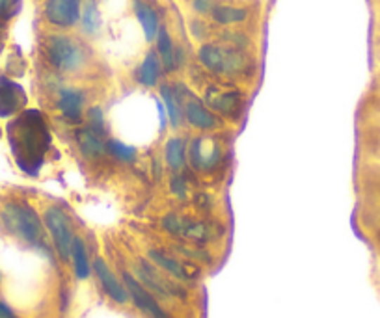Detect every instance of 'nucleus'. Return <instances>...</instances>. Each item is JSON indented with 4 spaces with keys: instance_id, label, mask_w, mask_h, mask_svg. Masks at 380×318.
<instances>
[{
    "instance_id": "nucleus-1",
    "label": "nucleus",
    "mask_w": 380,
    "mask_h": 318,
    "mask_svg": "<svg viewBox=\"0 0 380 318\" xmlns=\"http://www.w3.org/2000/svg\"><path fill=\"white\" fill-rule=\"evenodd\" d=\"M0 223L15 240L28 248L43 249L45 242V225L38 211L25 199H8L0 207Z\"/></svg>"
},
{
    "instance_id": "nucleus-2",
    "label": "nucleus",
    "mask_w": 380,
    "mask_h": 318,
    "mask_svg": "<svg viewBox=\"0 0 380 318\" xmlns=\"http://www.w3.org/2000/svg\"><path fill=\"white\" fill-rule=\"evenodd\" d=\"M43 58L54 73L79 74L88 67L90 54L84 43L65 32H53L43 39Z\"/></svg>"
},
{
    "instance_id": "nucleus-3",
    "label": "nucleus",
    "mask_w": 380,
    "mask_h": 318,
    "mask_svg": "<svg viewBox=\"0 0 380 318\" xmlns=\"http://www.w3.org/2000/svg\"><path fill=\"white\" fill-rule=\"evenodd\" d=\"M131 272L138 277V281L155 294L164 305L176 302H187L188 300V289L185 283L177 281L173 277L157 268L148 257H136L131 265Z\"/></svg>"
},
{
    "instance_id": "nucleus-4",
    "label": "nucleus",
    "mask_w": 380,
    "mask_h": 318,
    "mask_svg": "<svg viewBox=\"0 0 380 318\" xmlns=\"http://www.w3.org/2000/svg\"><path fill=\"white\" fill-rule=\"evenodd\" d=\"M41 220L58 260L62 265H71V244L75 233L70 216L58 205H48L43 208Z\"/></svg>"
},
{
    "instance_id": "nucleus-5",
    "label": "nucleus",
    "mask_w": 380,
    "mask_h": 318,
    "mask_svg": "<svg viewBox=\"0 0 380 318\" xmlns=\"http://www.w3.org/2000/svg\"><path fill=\"white\" fill-rule=\"evenodd\" d=\"M173 88L181 99L183 117L190 127L199 131V133H213V131H218L222 127V119L205 105L204 99L194 95L192 91L187 90L183 84H173Z\"/></svg>"
},
{
    "instance_id": "nucleus-6",
    "label": "nucleus",
    "mask_w": 380,
    "mask_h": 318,
    "mask_svg": "<svg viewBox=\"0 0 380 318\" xmlns=\"http://www.w3.org/2000/svg\"><path fill=\"white\" fill-rule=\"evenodd\" d=\"M119 277H122V281H124L125 289L129 292V302L133 303L134 307L138 309L145 318H173L166 311V305L153 292L148 291L133 272L127 270V268H122Z\"/></svg>"
},
{
    "instance_id": "nucleus-7",
    "label": "nucleus",
    "mask_w": 380,
    "mask_h": 318,
    "mask_svg": "<svg viewBox=\"0 0 380 318\" xmlns=\"http://www.w3.org/2000/svg\"><path fill=\"white\" fill-rule=\"evenodd\" d=\"M224 149L214 136H194L187 142V162L194 171H213L220 164Z\"/></svg>"
},
{
    "instance_id": "nucleus-8",
    "label": "nucleus",
    "mask_w": 380,
    "mask_h": 318,
    "mask_svg": "<svg viewBox=\"0 0 380 318\" xmlns=\"http://www.w3.org/2000/svg\"><path fill=\"white\" fill-rule=\"evenodd\" d=\"M84 0H45L43 4V19L48 27L65 32L79 27Z\"/></svg>"
},
{
    "instance_id": "nucleus-9",
    "label": "nucleus",
    "mask_w": 380,
    "mask_h": 318,
    "mask_svg": "<svg viewBox=\"0 0 380 318\" xmlns=\"http://www.w3.org/2000/svg\"><path fill=\"white\" fill-rule=\"evenodd\" d=\"M91 270H93V276L97 277L101 291L105 292V296L119 307H125L129 303V292L122 281V277L112 270V266L108 265L101 255H96L91 259Z\"/></svg>"
},
{
    "instance_id": "nucleus-10",
    "label": "nucleus",
    "mask_w": 380,
    "mask_h": 318,
    "mask_svg": "<svg viewBox=\"0 0 380 318\" xmlns=\"http://www.w3.org/2000/svg\"><path fill=\"white\" fill-rule=\"evenodd\" d=\"M145 257L157 266L161 268L164 274L177 279V281L185 283V285H192L196 281V277L199 276V272L196 270V266H188L187 263H183L177 255H171L161 248H148L145 249Z\"/></svg>"
},
{
    "instance_id": "nucleus-11",
    "label": "nucleus",
    "mask_w": 380,
    "mask_h": 318,
    "mask_svg": "<svg viewBox=\"0 0 380 318\" xmlns=\"http://www.w3.org/2000/svg\"><path fill=\"white\" fill-rule=\"evenodd\" d=\"M88 95L86 91L75 86H60L54 97V106L70 123H81L86 114Z\"/></svg>"
},
{
    "instance_id": "nucleus-12",
    "label": "nucleus",
    "mask_w": 380,
    "mask_h": 318,
    "mask_svg": "<svg viewBox=\"0 0 380 318\" xmlns=\"http://www.w3.org/2000/svg\"><path fill=\"white\" fill-rule=\"evenodd\" d=\"M216 239H218V229L214 227L213 223L205 222V220H196V218L185 216L179 240L194 246H205L214 242Z\"/></svg>"
},
{
    "instance_id": "nucleus-13",
    "label": "nucleus",
    "mask_w": 380,
    "mask_h": 318,
    "mask_svg": "<svg viewBox=\"0 0 380 318\" xmlns=\"http://www.w3.org/2000/svg\"><path fill=\"white\" fill-rule=\"evenodd\" d=\"M75 142L86 160H99L103 157H107V140H105L103 134L96 133L88 125L77 128Z\"/></svg>"
},
{
    "instance_id": "nucleus-14",
    "label": "nucleus",
    "mask_w": 380,
    "mask_h": 318,
    "mask_svg": "<svg viewBox=\"0 0 380 318\" xmlns=\"http://www.w3.org/2000/svg\"><path fill=\"white\" fill-rule=\"evenodd\" d=\"M162 73H164V69H162L161 58H159L155 48H151V51L145 53V56L138 64L136 71H134V79L144 88H157L161 84Z\"/></svg>"
},
{
    "instance_id": "nucleus-15",
    "label": "nucleus",
    "mask_w": 380,
    "mask_h": 318,
    "mask_svg": "<svg viewBox=\"0 0 380 318\" xmlns=\"http://www.w3.org/2000/svg\"><path fill=\"white\" fill-rule=\"evenodd\" d=\"M205 105L224 117H235L242 110V97L239 91H213L207 93Z\"/></svg>"
},
{
    "instance_id": "nucleus-16",
    "label": "nucleus",
    "mask_w": 380,
    "mask_h": 318,
    "mask_svg": "<svg viewBox=\"0 0 380 318\" xmlns=\"http://www.w3.org/2000/svg\"><path fill=\"white\" fill-rule=\"evenodd\" d=\"M198 62L213 74H225V47L205 41L198 48Z\"/></svg>"
},
{
    "instance_id": "nucleus-17",
    "label": "nucleus",
    "mask_w": 380,
    "mask_h": 318,
    "mask_svg": "<svg viewBox=\"0 0 380 318\" xmlns=\"http://www.w3.org/2000/svg\"><path fill=\"white\" fill-rule=\"evenodd\" d=\"M133 11L136 19H138L142 32H144L145 41L153 43L155 41L159 28H161V19L153 8H151L145 0H133Z\"/></svg>"
},
{
    "instance_id": "nucleus-18",
    "label": "nucleus",
    "mask_w": 380,
    "mask_h": 318,
    "mask_svg": "<svg viewBox=\"0 0 380 318\" xmlns=\"http://www.w3.org/2000/svg\"><path fill=\"white\" fill-rule=\"evenodd\" d=\"M209 17L213 19L214 25L220 27H235L248 21L250 10L242 8V6H231V4H213Z\"/></svg>"
},
{
    "instance_id": "nucleus-19",
    "label": "nucleus",
    "mask_w": 380,
    "mask_h": 318,
    "mask_svg": "<svg viewBox=\"0 0 380 318\" xmlns=\"http://www.w3.org/2000/svg\"><path fill=\"white\" fill-rule=\"evenodd\" d=\"M71 266H73V274L77 279H88L91 277V259L88 246L81 234L73 237V244H71Z\"/></svg>"
},
{
    "instance_id": "nucleus-20",
    "label": "nucleus",
    "mask_w": 380,
    "mask_h": 318,
    "mask_svg": "<svg viewBox=\"0 0 380 318\" xmlns=\"http://www.w3.org/2000/svg\"><path fill=\"white\" fill-rule=\"evenodd\" d=\"M176 43L171 39L170 32H168V28L164 25H161L159 28V34L155 37V51L159 54V58H161L162 69L164 73H176L177 71V62H176Z\"/></svg>"
},
{
    "instance_id": "nucleus-21",
    "label": "nucleus",
    "mask_w": 380,
    "mask_h": 318,
    "mask_svg": "<svg viewBox=\"0 0 380 318\" xmlns=\"http://www.w3.org/2000/svg\"><path fill=\"white\" fill-rule=\"evenodd\" d=\"M81 28L86 37H97L101 34L103 28V15L99 10L97 0H84L82 2V13H81Z\"/></svg>"
},
{
    "instance_id": "nucleus-22",
    "label": "nucleus",
    "mask_w": 380,
    "mask_h": 318,
    "mask_svg": "<svg viewBox=\"0 0 380 318\" xmlns=\"http://www.w3.org/2000/svg\"><path fill=\"white\" fill-rule=\"evenodd\" d=\"M159 93H161L162 101H164V108H166L170 125L173 128H179L183 121H185V117H183L181 99L177 95L176 88H173V84H161L159 86Z\"/></svg>"
},
{
    "instance_id": "nucleus-23",
    "label": "nucleus",
    "mask_w": 380,
    "mask_h": 318,
    "mask_svg": "<svg viewBox=\"0 0 380 318\" xmlns=\"http://www.w3.org/2000/svg\"><path fill=\"white\" fill-rule=\"evenodd\" d=\"M164 162L171 171H183L187 166V142L181 136H171L164 145Z\"/></svg>"
},
{
    "instance_id": "nucleus-24",
    "label": "nucleus",
    "mask_w": 380,
    "mask_h": 318,
    "mask_svg": "<svg viewBox=\"0 0 380 318\" xmlns=\"http://www.w3.org/2000/svg\"><path fill=\"white\" fill-rule=\"evenodd\" d=\"M107 154L122 164H134L138 159L136 147H131L118 138H107Z\"/></svg>"
},
{
    "instance_id": "nucleus-25",
    "label": "nucleus",
    "mask_w": 380,
    "mask_h": 318,
    "mask_svg": "<svg viewBox=\"0 0 380 318\" xmlns=\"http://www.w3.org/2000/svg\"><path fill=\"white\" fill-rule=\"evenodd\" d=\"M15 86L8 80H0V114L8 116L13 110H17V93H13Z\"/></svg>"
},
{
    "instance_id": "nucleus-26",
    "label": "nucleus",
    "mask_w": 380,
    "mask_h": 318,
    "mask_svg": "<svg viewBox=\"0 0 380 318\" xmlns=\"http://www.w3.org/2000/svg\"><path fill=\"white\" fill-rule=\"evenodd\" d=\"M86 125L90 128H93L96 133L99 134H107V121H105V114H103L101 106H90V108H86Z\"/></svg>"
},
{
    "instance_id": "nucleus-27",
    "label": "nucleus",
    "mask_w": 380,
    "mask_h": 318,
    "mask_svg": "<svg viewBox=\"0 0 380 318\" xmlns=\"http://www.w3.org/2000/svg\"><path fill=\"white\" fill-rule=\"evenodd\" d=\"M170 192L179 199L185 201L190 196V186H188L187 177L183 175V171H173L170 177Z\"/></svg>"
},
{
    "instance_id": "nucleus-28",
    "label": "nucleus",
    "mask_w": 380,
    "mask_h": 318,
    "mask_svg": "<svg viewBox=\"0 0 380 318\" xmlns=\"http://www.w3.org/2000/svg\"><path fill=\"white\" fill-rule=\"evenodd\" d=\"M222 41H224L228 47L247 51V48L250 47L252 39L244 32H239V30H235V32H233V30H225V32H222Z\"/></svg>"
},
{
    "instance_id": "nucleus-29",
    "label": "nucleus",
    "mask_w": 380,
    "mask_h": 318,
    "mask_svg": "<svg viewBox=\"0 0 380 318\" xmlns=\"http://www.w3.org/2000/svg\"><path fill=\"white\" fill-rule=\"evenodd\" d=\"M22 0H0V22L11 21L21 11Z\"/></svg>"
},
{
    "instance_id": "nucleus-30",
    "label": "nucleus",
    "mask_w": 380,
    "mask_h": 318,
    "mask_svg": "<svg viewBox=\"0 0 380 318\" xmlns=\"http://www.w3.org/2000/svg\"><path fill=\"white\" fill-rule=\"evenodd\" d=\"M190 34L194 36V39H198V41H207L211 36V30H209V25L204 21V19H199V17H196V19H192L190 21Z\"/></svg>"
},
{
    "instance_id": "nucleus-31",
    "label": "nucleus",
    "mask_w": 380,
    "mask_h": 318,
    "mask_svg": "<svg viewBox=\"0 0 380 318\" xmlns=\"http://www.w3.org/2000/svg\"><path fill=\"white\" fill-rule=\"evenodd\" d=\"M190 6H192L196 15L205 17L209 15L211 10H213V0H190Z\"/></svg>"
},
{
    "instance_id": "nucleus-32",
    "label": "nucleus",
    "mask_w": 380,
    "mask_h": 318,
    "mask_svg": "<svg viewBox=\"0 0 380 318\" xmlns=\"http://www.w3.org/2000/svg\"><path fill=\"white\" fill-rule=\"evenodd\" d=\"M0 318H21V317H19V314H17L10 305H8V303L0 298Z\"/></svg>"
},
{
    "instance_id": "nucleus-33",
    "label": "nucleus",
    "mask_w": 380,
    "mask_h": 318,
    "mask_svg": "<svg viewBox=\"0 0 380 318\" xmlns=\"http://www.w3.org/2000/svg\"><path fill=\"white\" fill-rule=\"evenodd\" d=\"M196 203H202V205H199L202 211H211V208H213V199H211V196H198L196 197Z\"/></svg>"
},
{
    "instance_id": "nucleus-34",
    "label": "nucleus",
    "mask_w": 380,
    "mask_h": 318,
    "mask_svg": "<svg viewBox=\"0 0 380 318\" xmlns=\"http://www.w3.org/2000/svg\"><path fill=\"white\" fill-rule=\"evenodd\" d=\"M2 36H4V22H0V45H2Z\"/></svg>"
},
{
    "instance_id": "nucleus-35",
    "label": "nucleus",
    "mask_w": 380,
    "mask_h": 318,
    "mask_svg": "<svg viewBox=\"0 0 380 318\" xmlns=\"http://www.w3.org/2000/svg\"><path fill=\"white\" fill-rule=\"evenodd\" d=\"M0 283H2V274H0Z\"/></svg>"
}]
</instances>
